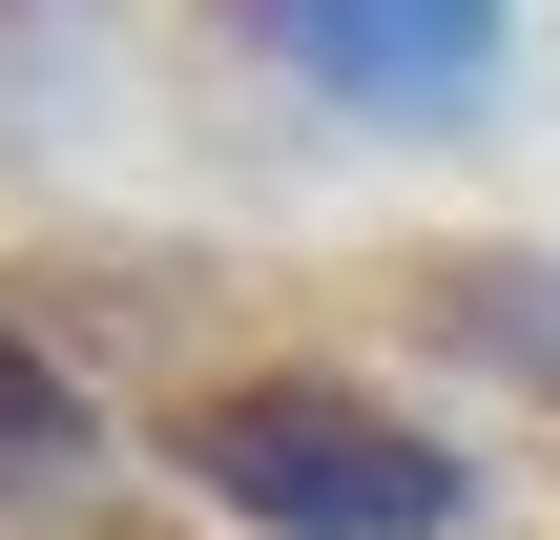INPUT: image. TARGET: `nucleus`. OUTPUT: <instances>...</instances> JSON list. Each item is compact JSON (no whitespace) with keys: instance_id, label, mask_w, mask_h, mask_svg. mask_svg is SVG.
I'll return each instance as SVG.
<instances>
[{"instance_id":"f257e3e1","label":"nucleus","mask_w":560,"mask_h":540,"mask_svg":"<svg viewBox=\"0 0 560 540\" xmlns=\"http://www.w3.org/2000/svg\"><path fill=\"white\" fill-rule=\"evenodd\" d=\"M166 479L229 540H478V458L353 375H229L166 416Z\"/></svg>"},{"instance_id":"f03ea898","label":"nucleus","mask_w":560,"mask_h":540,"mask_svg":"<svg viewBox=\"0 0 560 540\" xmlns=\"http://www.w3.org/2000/svg\"><path fill=\"white\" fill-rule=\"evenodd\" d=\"M229 42L353 125H457V104H499L520 0H229Z\"/></svg>"},{"instance_id":"7ed1b4c3","label":"nucleus","mask_w":560,"mask_h":540,"mask_svg":"<svg viewBox=\"0 0 560 540\" xmlns=\"http://www.w3.org/2000/svg\"><path fill=\"white\" fill-rule=\"evenodd\" d=\"M416 333L560 416V250H457V271H416Z\"/></svg>"},{"instance_id":"20e7f679","label":"nucleus","mask_w":560,"mask_h":540,"mask_svg":"<svg viewBox=\"0 0 560 540\" xmlns=\"http://www.w3.org/2000/svg\"><path fill=\"white\" fill-rule=\"evenodd\" d=\"M62 479H83V375L0 312V520H21V499H62Z\"/></svg>"}]
</instances>
